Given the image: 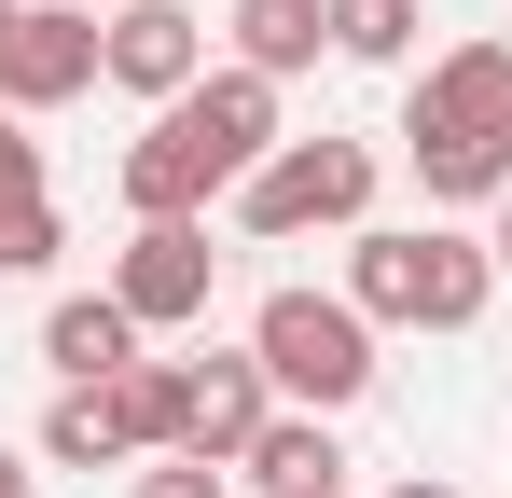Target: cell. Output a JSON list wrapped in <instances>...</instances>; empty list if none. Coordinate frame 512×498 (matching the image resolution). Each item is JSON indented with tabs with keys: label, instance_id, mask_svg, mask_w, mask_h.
Listing matches in <instances>:
<instances>
[{
	"label": "cell",
	"instance_id": "6da1fadb",
	"mask_svg": "<svg viewBox=\"0 0 512 498\" xmlns=\"http://www.w3.org/2000/svg\"><path fill=\"white\" fill-rule=\"evenodd\" d=\"M346 305L374 332H471L499 305V249L457 222H360L346 236Z\"/></svg>",
	"mask_w": 512,
	"mask_h": 498
},
{
	"label": "cell",
	"instance_id": "7a4b0ae2",
	"mask_svg": "<svg viewBox=\"0 0 512 498\" xmlns=\"http://www.w3.org/2000/svg\"><path fill=\"white\" fill-rule=\"evenodd\" d=\"M374 222V139H277L236 180V236L291 249V236H360Z\"/></svg>",
	"mask_w": 512,
	"mask_h": 498
},
{
	"label": "cell",
	"instance_id": "3957f363",
	"mask_svg": "<svg viewBox=\"0 0 512 498\" xmlns=\"http://www.w3.org/2000/svg\"><path fill=\"white\" fill-rule=\"evenodd\" d=\"M250 360L277 374V402H291V415H346L360 388H374V319H360L346 291H263Z\"/></svg>",
	"mask_w": 512,
	"mask_h": 498
},
{
	"label": "cell",
	"instance_id": "277c9868",
	"mask_svg": "<svg viewBox=\"0 0 512 498\" xmlns=\"http://www.w3.org/2000/svg\"><path fill=\"white\" fill-rule=\"evenodd\" d=\"M97 70H111V14L97 0H28L0 28V111H70Z\"/></svg>",
	"mask_w": 512,
	"mask_h": 498
},
{
	"label": "cell",
	"instance_id": "5b68a950",
	"mask_svg": "<svg viewBox=\"0 0 512 498\" xmlns=\"http://www.w3.org/2000/svg\"><path fill=\"white\" fill-rule=\"evenodd\" d=\"M208 277H222L208 222H139L125 263H111V305H125L139 332H180V319H208Z\"/></svg>",
	"mask_w": 512,
	"mask_h": 498
},
{
	"label": "cell",
	"instance_id": "8992f818",
	"mask_svg": "<svg viewBox=\"0 0 512 498\" xmlns=\"http://www.w3.org/2000/svg\"><path fill=\"white\" fill-rule=\"evenodd\" d=\"M97 83H125V97H153V111L194 97V83H208V14H194V0H125V14H111V70H97Z\"/></svg>",
	"mask_w": 512,
	"mask_h": 498
},
{
	"label": "cell",
	"instance_id": "52a82bcc",
	"mask_svg": "<svg viewBox=\"0 0 512 498\" xmlns=\"http://www.w3.org/2000/svg\"><path fill=\"white\" fill-rule=\"evenodd\" d=\"M208 194H236V166L194 139V111H153V125L125 139V208H139V222H194Z\"/></svg>",
	"mask_w": 512,
	"mask_h": 498
},
{
	"label": "cell",
	"instance_id": "ba28073f",
	"mask_svg": "<svg viewBox=\"0 0 512 498\" xmlns=\"http://www.w3.org/2000/svg\"><path fill=\"white\" fill-rule=\"evenodd\" d=\"M263 415H277V374H263L250 346H236V360H194V429H180V457H222V471H236L263 443Z\"/></svg>",
	"mask_w": 512,
	"mask_h": 498
},
{
	"label": "cell",
	"instance_id": "9c48e42d",
	"mask_svg": "<svg viewBox=\"0 0 512 498\" xmlns=\"http://www.w3.org/2000/svg\"><path fill=\"white\" fill-rule=\"evenodd\" d=\"M402 153H416L429 208H499V194H512V139H485V125H429V111H402Z\"/></svg>",
	"mask_w": 512,
	"mask_h": 498
},
{
	"label": "cell",
	"instance_id": "30bf717a",
	"mask_svg": "<svg viewBox=\"0 0 512 498\" xmlns=\"http://www.w3.org/2000/svg\"><path fill=\"white\" fill-rule=\"evenodd\" d=\"M402 111H429V125H485V139H512V42H443L416 70V97Z\"/></svg>",
	"mask_w": 512,
	"mask_h": 498
},
{
	"label": "cell",
	"instance_id": "8fae6325",
	"mask_svg": "<svg viewBox=\"0 0 512 498\" xmlns=\"http://www.w3.org/2000/svg\"><path fill=\"white\" fill-rule=\"evenodd\" d=\"M42 360H56V388H111V374L153 360V346H139V319H125L111 291H70V305L42 319Z\"/></svg>",
	"mask_w": 512,
	"mask_h": 498
},
{
	"label": "cell",
	"instance_id": "7c38bea8",
	"mask_svg": "<svg viewBox=\"0 0 512 498\" xmlns=\"http://www.w3.org/2000/svg\"><path fill=\"white\" fill-rule=\"evenodd\" d=\"M167 111H194V139L236 166V180H250V166L277 153V83H263V70H208L194 97H167Z\"/></svg>",
	"mask_w": 512,
	"mask_h": 498
},
{
	"label": "cell",
	"instance_id": "4fadbf2b",
	"mask_svg": "<svg viewBox=\"0 0 512 498\" xmlns=\"http://www.w3.org/2000/svg\"><path fill=\"white\" fill-rule=\"evenodd\" d=\"M222 28H236V70H263V83H291V70L333 56V0H236Z\"/></svg>",
	"mask_w": 512,
	"mask_h": 498
},
{
	"label": "cell",
	"instance_id": "5bb4252c",
	"mask_svg": "<svg viewBox=\"0 0 512 498\" xmlns=\"http://www.w3.org/2000/svg\"><path fill=\"white\" fill-rule=\"evenodd\" d=\"M263 498H333L346 485V443H333V415H263V443L236 457Z\"/></svg>",
	"mask_w": 512,
	"mask_h": 498
},
{
	"label": "cell",
	"instance_id": "9a60e30c",
	"mask_svg": "<svg viewBox=\"0 0 512 498\" xmlns=\"http://www.w3.org/2000/svg\"><path fill=\"white\" fill-rule=\"evenodd\" d=\"M111 429H125V457H180V429H194V360H125V374H111Z\"/></svg>",
	"mask_w": 512,
	"mask_h": 498
},
{
	"label": "cell",
	"instance_id": "2e32d148",
	"mask_svg": "<svg viewBox=\"0 0 512 498\" xmlns=\"http://www.w3.org/2000/svg\"><path fill=\"white\" fill-rule=\"evenodd\" d=\"M42 457H56V471H139V457H125V429H111V388H56Z\"/></svg>",
	"mask_w": 512,
	"mask_h": 498
},
{
	"label": "cell",
	"instance_id": "e0dca14e",
	"mask_svg": "<svg viewBox=\"0 0 512 498\" xmlns=\"http://www.w3.org/2000/svg\"><path fill=\"white\" fill-rule=\"evenodd\" d=\"M416 0H333V56H360V70H402L416 56Z\"/></svg>",
	"mask_w": 512,
	"mask_h": 498
},
{
	"label": "cell",
	"instance_id": "ac0fdd59",
	"mask_svg": "<svg viewBox=\"0 0 512 498\" xmlns=\"http://www.w3.org/2000/svg\"><path fill=\"white\" fill-rule=\"evenodd\" d=\"M70 249V222H56V194H28V208H0V277H42Z\"/></svg>",
	"mask_w": 512,
	"mask_h": 498
},
{
	"label": "cell",
	"instance_id": "d6986e66",
	"mask_svg": "<svg viewBox=\"0 0 512 498\" xmlns=\"http://www.w3.org/2000/svg\"><path fill=\"white\" fill-rule=\"evenodd\" d=\"M125 498H236V485H222V457H139Z\"/></svg>",
	"mask_w": 512,
	"mask_h": 498
},
{
	"label": "cell",
	"instance_id": "ffe728a7",
	"mask_svg": "<svg viewBox=\"0 0 512 498\" xmlns=\"http://www.w3.org/2000/svg\"><path fill=\"white\" fill-rule=\"evenodd\" d=\"M42 194V139H28V111H0V208H28Z\"/></svg>",
	"mask_w": 512,
	"mask_h": 498
},
{
	"label": "cell",
	"instance_id": "44dd1931",
	"mask_svg": "<svg viewBox=\"0 0 512 498\" xmlns=\"http://www.w3.org/2000/svg\"><path fill=\"white\" fill-rule=\"evenodd\" d=\"M0 498H28V457H14V443H0Z\"/></svg>",
	"mask_w": 512,
	"mask_h": 498
},
{
	"label": "cell",
	"instance_id": "7402d4cb",
	"mask_svg": "<svg viewBox=\"0 0 512 498\" xmlns=\"http://www.w3.org/2000/svg\"><path fill=\"white\" fill-rule=\"evenodd\" d=\"M388 498H457V485H443V471H416V485H388Z\"/></svg>",
	"mask_w": 512,
	"mask_h": 498
},
{
	"label": "cell",
	"instance_id": "603a6c76",
	"mask_svg": "<svg viewBox=\"0 0 512 498\" xmlns=\"http://www.w3.org/2000/svg\"><path fill=\"white\" fill-rule=\"evenodd\" d=\"M485 249H499V277H512V194H499V236H485Z\"/></svg>",
	"mask_w": 512,
	"mask_h": 498
},
{
	"label": "cell",
	"instance_id": "cb8c5ba5",
	"mask_svg": "<svg viewBox=\"0 0 512 498\" xmlns=\"http://www.w3.org/2000/svg\"><path fill=\"white\" fill-rule=\"evenodd\" d=\"M14 14H28V0H0V28H14Z\"/></svg>",
	"mask_w": 512,
	"mask_h": 498
},
{
	"label": "cell",
	"instance_id": "d4e9b609",
	"mask_svg": "<svg viewBox=\"0 0 512 498\" xmlns=\"http://www.w3.org/2000/svg\"><path fill=\"white\" fill-rule=\"evenodd\" d=\"M97 14H125V0H97Z\"/></svg>",
	"mask_w": 512,
	"mask_h": 498
},
{
	"label": "cell",
	"instance_id": "484cf974",
	"mask_svg": "<svg viewBox=\"0 0 512 498\" xmlns=\"http://www.w3.org/2000/svg\"><path fill=\"white\" fill-rule=\"evenodd\" d=\"M333 498H346V485H333Z\"/></svg>",
	"mask_w": 512,
	"mask_h": 498
}]
</instances>
